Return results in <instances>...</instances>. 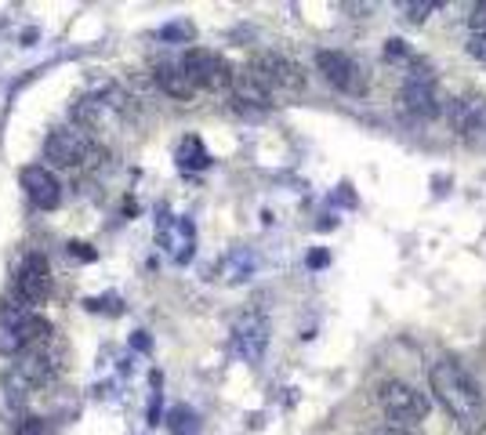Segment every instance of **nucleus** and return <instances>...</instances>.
<instances>
[{
  "label": "nucleus",
  "instance_id": "bb28decb",
  "mask_svg": "<svg viewBox=\"0 0 486 435\" xmlns=\"http://www.w3.org/2000/svg\"><path fill=\"white\" fill-rule=\"evenodd\" d=\"M367 435H414V432H403V429H392V425H385V429H374V432Z\"/></svg>",
  "mask_w": 486,
  "mask_h": 435
},
{
  "label": "nucleus",
  "instance_id": "5701e85b",
  "mask_svg": "<svg viewBox=\"0 0 486 435\" xmlns=\"http://www.w3.org/2000/svg\"><path fill=\"white\" fill-rule=\"evenodd\" d=\"M465 51H469L476 62H483V66H486V33H469V40H465Z\"/></svg>",
  "mask_w": 486,
  "mask_h": 435
},
{
  "label": "nucleus",
  "instance_id": "393cba45",
  "mask_svg": "<svg viewBox=\"0 0 486 435\" xmlns=\"http://www.w3.org/2000/svg\"><path fill=\"white\" fill-rule=\"evenodd\" d=\"M84 247H88V243H69V247H66V254H73V258H80V262H91V258H95V251H84Z\"/></svg>",
  "mask_w": 486,
  "mask_h": 435
},
{
  "label": "nucleus",
  "instance_id": "dca6fc26",
  "mask_svg": "<svg viewBox=\"0 0 486 435\" xmlns=\"http://www.w3.org/2000/svg\"><path fill=\"white\" fill-rule=\"evenodd\" d=\"M254 269H258V254H254L251 247H233V251L218 262L214 280H222V284H243V280L254 276Z\"/></svg>",
  "mask_w": 486,
  "mask_h": 435
},
{
  "label": "nucleus",
  "instance_id": "0eeeda50",
  "mask_svg": "<svg viewBox=\"0 0 486 435\" xmlns=\"http://www.w3.org/2000/svg\"><path fill=\"white\" fill-rule=\"evenodd\" d=\"M128 113V95L120 88H102L98 95H88L73 106V120L84 131H109Z\"/></svg>",
  "mask_w": 486,
  "mask_h": 435
},
{
  "label": "nucleus",
  "instance_id": "4468645a",
  "mask_svg": "<svg viewBox=\"0 0 486 435\" xmlns=\"http://www.w3.org/2000/svg\"><path fill=\"white\" fill-rule=\"evenodd\" d=\"M22 189L26 196L40 207V211H55L62 203V181L55 178V171L47 163H33L22 171Z\"/></svg>",
  "mask_w": 486,
  "mask_h": 435
},
{
  "label": "nucleus",
  "instance_id": "9b49d317",
  "mask_svg": "<svg viewBox=\"0 0 486 435\" xmlns=\"http://www.w3.org/2000/svg\"><path fill=\"white\" fill-rule=\"evenodd\" d=\"M265 348H269V316L262 308H247L233 323V352L243 363H262Z\"/></svg>",
  "mask_w": 486,
  "mask_h": 435
},
{
  "label": "nucleus",
  "instance_id": "ddd939ff",
  "mask_svg": "<svg viewBox=\"0 0 486 435\" xmlns=\"http://www.w3.org/2000/svg\"><path fill=\"white\" fill-rule=\"evenodd\" d=\"M447 124L454 135L472 139L486 131V98L483 95H461L454 102H447Z\"/></svg>",
  "mask_w": 486,
  "mask_h": 435
},
{
  "label": "nucleus",
  "instance_id": "39448f33",
  "mask_svg": "<svg viewBox=\"0 0 486 435\" xmlns=\"http://www.w3.org/2000/svg\"><path fill=\"white\" fill-rule=\"evenodd\" d=\"M51 294V265L40 251L26 254L18 273H15V284H11V297H7V308L4 312H33L36 305H44Z\"/></svg>",
  "mask_w": 486,
  "mask_h": 435
},
{
  "label": "nucleus",
  "instance_id": "aec40b11",
  "mask_svg": "<svg viewBox=\"0 0 486 435\" xmlns=\"http://www.w3.org/2000/svg\"><path fill=\"white\" fill-rule=\"evenodd\" d=\"M436 7H439L436 0H399V11H403L410 22H418V26H421V22H429Z\"/></svg>",
  "mask_w": 486,
  "mask_h": 435
},
{
  "label": "nucleus",
  "instance_id": "2eb2a0df",
  "mask_svg": "<svg viewBox=\"0 0 486 435\" xmlns=\"http://www.w3.org/2000/svg\"><path fill=\"white\" fill-rule=\"evenodd\" d=\"M233 98L236 102H243V106H254V109H269L273 106V91H269V84L251 69V66H243V69H236V77H233Z\"/></svg>",
  "mask_w": 486,
  "mask_h": 435
},
{
  "label": "nucleus",
  "instance_id": "f8f14e48",
  "mask_svg": "<svg viewBox=\"0 0 486 435\" xmlns=\"http://www.w3.org/2000/svg\"><path fill=\"white\" fill-rule=\"evenodd\" d=\"M316 69L324 73L330 88L345 91V95H363L367 91V73L356 58H348L345 51H320L316 55Z\"/></svg>",
  "mask_w": 486,
  "mask_h": 435
},
{
  "label": "nucleus",
  "instance_id": "6ab92c4d",
  "mask_svg": "<svg viewBox=\"0 0 486 435\" xmlns=\"http://www.w3.org/2000/svg\"><path fill=\"white\" fill-rule=\"evenodd\" d=\"M178 163H181L185 171H203V167L211 163V156H207V149L200 145V139H185L181 149H178Z\"/></svg>",
  "mask_w": 486,
  "mask_h": 435
},
{
  "label": "nucleus",
  "instance_id": "20e7f679",
  "mask_svg": "<svg viewBox=\"0 0 486 435\" xmlns=\"http://www.w3.org/2000/svg\"><path fill=\"white\" fill-rule=\"evenodd\" d=\"M399 106L418 120H436L439 113H447V102L436 88V73L429 69V62H421V58L410 62L407 80L399 88Z\"/></svg>",
  "mask_w": 486,
  "mask_h": 435
},
{
  "label": "nucleus",
  "instance_id": "9d476101",
  "mask_svg": "<svg viewBox=\"0 0 486 435\" xmlns=\"http://www.w3.org/2000/svg\"><path fill=\"white\" fill-rule=\"evenodd\" d=\"M181 69L196 88H207V91H225L233 88V77H236V69L218 51H207V47H189L181 58Z\"/></svg>",
  "mask_w": 486,
  "mask_h": 435
},
{
  "label": "nucleus",
  "instance_id": "7ed1b4c3",
  "mask_svg": "<svg viewBox=\"0 0 486 435\" xmlns=\"http://www.w3.org/2000/svg\"><path fill=\"white\" fill-rule=\"evenodd\" d=\"M44 160L51 171H91L102 160V145L84 128H55L44 142Z\"/></svg>",
  "mask_w": 486,
  "mask_h": 435
},
{
  "label": "nucleus",
  "instance_id": "f257e3e1",
  "mask_svg": "<svg viewBox=\"0 0 486 435\" xmlns=\"http://www.w3.org/2000/svg\"><path fill=\"white\" fill-rule=\"evenodd\" d=\"M429 388L439 399V407L465 429V432H480L486 429V403L480 385L469 378V370L454 359H436L429 367Z\"/></svg>",
  "mask_w": 486,
  "mask_h": 435
},
{
  "label": "nucleus",
  "instance_id": "b1692460",
  "mask_svg": "<svg viewBox=\"0 0 486 435\" xmlns=\"http://www.w3.org/2000/svg\"><path fill=\"white\" fill-rule=\"evenodd\" d=\"M469 22H472V33H486V0L472 4V15H469Z\"/></svg>",
  "mask_w": 486,
  "mask_h": 435
},
{
  "label": "nucleus",
  "instance_id": "412c9836",
  "mask_svg": "<svg viewBox=\"0 0 486 435\" xmlns=\"http://www.w3.org/2000/svg\"><path fill=\"white\" fill-rule=\"evenodd\" d=\"M385 58H392V62H414V51L407 47V40H399V36H388L385 40Z\"/></svg>",
  "mask_w": 486,
  "mask_h": 435
},
{
  "label": "nucleus",
  "instance_id": "f3484780",
  "mask_svg": "<svg viewBox=\"0 0 486 435\" xmlns=\"http://www.w3.org/2000/svg\"><path fill=\"white\" fill-rule=\"evenodd\" d=\"M160 243L171 262H189L192 254V225L185 218H167L160 225Z\"/></svg>",
  "mask_w": 486,
  "mask_h": 435
},
{
  "label": "nucleus",
  "instance_id": "a878e982",
  "mask_svg": "<svg viewBox=\"0 0 486 435\" xmlns=\"http://www.w3.org/2000/svg\"><path fill=\"white\" fill-rule=\"evenodd\" d=\"M341 7H345V11H356V15H359V18H363V15H370V11H374V4H341Z\"/></svg>",
  "mask_w": 486,
  "mask_h": 435
},
{
  "label": "nucleus",
  "instance_id": "4be33fe9",
  "mask_svg": "<svg viewBox=\"0 0 486 435\" xmlns=\"http://www.w3.org/2000/svg\"><path fill=\"white\" fill-rule=\"evenodd\" d=\"M15 435H58V432H55V425L44 421V418H26V421L15 429Z\"/></svg>",
  "mask_w": 486,
  "mask_h": 435
},
{
  "label": "nucleus",
  "instance_id": "f03ea898",
  "mask_svg": "<svg viewBox=\"0 0 486 435\" xmlns=\"http://www.w3.org/2000/svg\"><path fill=\"white\" fill-rule=\"evenodd\" d=\"M62 367H66V348H62L55 337H47V341L33 345L29 352H22V356L15 359V367H11L7 378H4V381H7V392L15 388V399H22V396H29V392L51 385V381L62 374Z\"/></svg>",
  "mask_w": 486,
  "mask_h": 435
},
{
  "label": "nucleus",
  "instance_id": "a211bd4d",
  "mask_svg": "<svg viewBox=\"0 0 486 435\" xmlns=\"http://www.w3.org/2000/svg\"><path fill=\"white\" fill-rule=\"evenodd\" d=\"M153 80H157V88H160L163 95H171V98H181V102H189L200 88L189 80V73L181 69V62L178 66H157L153 69Z\"/></svg>",
  "mask_w": 486,
  "mask_h": 435
},
{
  "label": "nucleus",
  "instance_id": "1a4fd4ad",
  "mask_svg": "<svg viewBox=\"0 0 486 435\" xmlns=\"http://www.w3.org/2000/svg\"><path fill=\"white\" fill-rule=\"evenodd\" d=\"M251 69L269 84V91L276 95V98H291V95H302L305 91V73H302V66L298 62H291V58H284V55H276V51H262V55H254V62H251Z\"/></svg>",
  "mask_w": 486,
  "mask_h": 435
},
{
  "label": "nucleus",
  "instance_id": "423d86ee",
  "mask_svg": "<svg viewBox=\"0 0 486 435\" xmlns=\"http://www.w3.org/2000/svg\"><path fill=\"white\" fill-rule=\"evenodd\" d=\"M377 407L392 421V429H403V432H410L414 425H421L429 418V399L418 388H410L407 381H381Z\"/></svg>",
  "mask_w": 486,
  "mask_h": 435
},
{
  "label": "nucleus",
  "instance_id": "6e6552de",
  "mask_svg": "<svg viewBox=\"0 0 486 435\" xmlns=\"http://www.w3.org/2000/svg\"><path fill=\"white\" fill-rule=\"evenodd\" d=\"M51 337V323L36 312H4L0 316V356H22L33 345Z\"/></svg>",
  "mask_w": 486,
  "mask_h": 435
}]
</instances>
